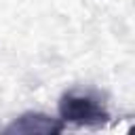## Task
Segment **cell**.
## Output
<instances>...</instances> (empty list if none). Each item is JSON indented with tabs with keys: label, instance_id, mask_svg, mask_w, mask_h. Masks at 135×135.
<instances>
[{
	"label": "cell",
	"instance_id": "2",
	"mask_svg": "<svg viewBox=\"0 0 135 135\" xmlns=\"http://www.w3.org/2000/svg\"><path fill=\"white\" fill-rule=\"evenodd\" d=\"M63 120L40 112H25L15 118L2 133L4 135H57L63 131Z\"/></svg>",
	"mask_w": 135,
	"mask_h": 135
},
{
	"label": "cell",
	"instance_id": "1",
	"mask_svg": "<svg viewBox=\"0 0 135 135\" xmlns=\"http://www.w3.org/2000/svg\"><path fill=\"white\" fill-rule=\"evenodd\" d=\"M59 118L78 127H103L112 116L95 95L82 91H65L59 97Z\"/></svg>",
	"mask_w": 135,
	"mask_h": 135
}]
</instances>
